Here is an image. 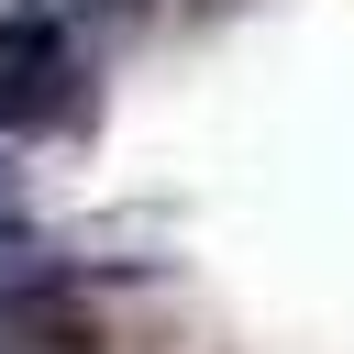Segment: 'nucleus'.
Wrapping results in <instances>:
<instances>
[{"label": "nucleus", "mask_w": 354, "mask_h": 354, "mask_svg": "<svg viewBox=\"0 0 354 354\" xmlns=\"http://www.w3.org/2000/svg\"><path fill=\"white\" fill-rule=\"evenodd\" d=\"M66 111V66H0V133H44Z\"/></svg>", "instance_id": "f257e3e1"}, {"label": "nucleus", "mask_w": 354, "mask_h": 354, "mask_svg": "<svg viewBox=\"0 0 354 354\" xmlns=\"http://www.w3.org/2000/svg\"><path fill=\"white\" fill-rule=\"evenodd\" d=\"M0 66H66L55 22H33V11H0Z\"/></svg>", "instance_id": "f03ea898"}, {"label": "nucleus", "mask_w": 354, "mask_h": 354, "mask_svg": "<svg viewBox=\"0 0 354 354\" xmlns=\"http://www.w3.org/2000/svg\"><path fill=\"white\" fill-rule=\"evenodd\" d=\"M100 11H133V0H100Z\"/></svg>", "instance_id": "7ed1b4c3"}]
</instances>
